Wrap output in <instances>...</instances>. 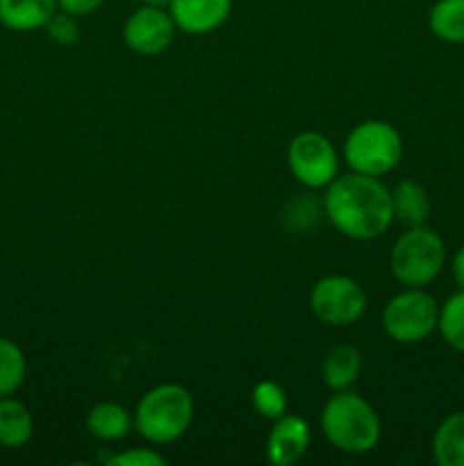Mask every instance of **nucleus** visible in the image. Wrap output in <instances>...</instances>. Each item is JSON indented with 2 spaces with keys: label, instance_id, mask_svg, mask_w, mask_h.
<instances>
[{
  "label": "nucleus",
  "instance_id": "4",
  "mask_svg": "<svg viewBox=\"0 0 464 466\" xmlns=\"http://www.w3.org/2000/svg\"><path fill=\"white\" fill-rule=\"evenodd\" d=\"M444 264V239L428 226L405 228L391 246V276L403 287H428L437 280Z\"/></svg>",
  "mask_w": 464,
  "mask_h": 466
},
{
  "label": "nucleus",
  "instance_id": "14",
  "mask_svg": "<svg viewBox=\"0 0 464 466\" xmlns=\"http://www.w3.org/2000/svg\"><path fill=\"white\" fill-rule=\"evenodd\" d=\"M135 428V417L127 408L114 400H103L96 403L94 408L86 412V431L91 437L98 441H118L127 437V432Z\"/></svg>",
  "mask_w": 464,
  "mask_h": 466
},
{
  "label": "nucleus",
  "instance_id": "17",
  "mask_svg": "<svg viewBox=\"0 0 464 466\" xmlns=\"http://www.w3.org/2000/svg\"><path fill=\"white\" fill-rule=\"evenodd\" d=\"M432 458L439 466H464V412L439 423L432 435Z\"/></svg>",
  "mask_w": 464,
  "mask_h": 466
},
{
  "label": "nucleus",
  "instance_id": "8",
  "mask_svg": "<svg viewBox=\"0 0 464 466\" xmlns=\"http://www.w3.org/2000/svg\"><path fill=\"white\" fill-rule=\"evenodd\" d=\"M287 167L305 189H326L339 176V153L326 135L305 130L287 146Z\"/></svg>",
  "mask_w": 464,
  "mask_h": 466
},
{
  "label": "nucleus",
  "instance_id": "22",
  "mask_svg": "<svg viewBox=\"0 0 464 466\" xmlns=\"http://www.w3.org/2000/svg\"><path fill=\"white\" fill-rule=\"evenodd\" d=\"M45 35L50 41L57 46H73L80 39V25H77V16H71L66 12H55L53 18L45 23Z\"/></svg>",
  "mask_w": 464,
  "mask_h": 466
},
{
  "label": "nucleus",
  "instance_id": "26",
  "mask_svg": "<svg viewBox=\"0 0 464 466\" xmlns=\"http://www.w3.org/2000/svg\"><path fill=\"white\" fill-rule=\"evenodd\" d=\"M141 5H148V7H164V9H168L171 0H141Z\"/></svg>",
  "mask_w": 464,
  "mask_h": 466
},
{
  "label": "nucleus",
  "instance_id": "1",
  "mask_svg": "<svg viewBox=\"0 0 464 466\" xmlns=\"http://www.w3.org/2000/svg\"><path fill=\"white\" fill-rule=\"evenodd\" d=\"M323 214L339 235L353 241H373L394 223L391 189L380 177L344 173L326 187Z\"/></svg>",
  "mask_w": 464,
  "mask_h": 466
},
{
  "label": "nucleus",
  "instance_id": "15",
  "mask_svg": "<svg viewBox=\"0 0 464 466\" xmlns=\"http://www.w3.org/2000/svg\"><path fill=\"white\" fill-rule=\"evenodd\" d=\"M35 435V419L27 410L25 403H21L14 396H3L0 399V446L3 449H21Z\"/></svg>",
  "mask_w": 464,
  "mask_h": 466
},
{
  "label": "nucleus",
  "instance_id": "6",
  "mask_svg": "<svg viewBox=\"0 0 464 466\" xmlns=\"http://www.w3.org/2000/svg\"><path fill=\"white\" fill-rule=\"evenodd\" d=\"M439 303L423 287H405L387 300L382 330L396 344H419L437 330Z\"/></svg>",
  "mask_w": 464,
  "mask_h": 466
},
{
  "label": "nucleus",
  "instance_id": "7",
  "mask_svg": "<svg viewBox=\"0 0 464 466\" xmlns=\"http://www.w3.org/2000/svg\"><path fill=\"white\" fill-rule=\"evenodd\" d=\"M367 291L350 276H339V273L323 276L309 291V309L323 326H353L367 314Z\"/></svg>",
  "mask_w": 464,
  "mask_h": 466
},
{
  "label": "nucleus",
  "instance_id": "16",
  "mask_svg": "<svg viewBox=\"0 0 464 466\" xmlns=\"http://www.w3.org/2000/svg\"><path fill=\"white\" fill-rule=\"evenodd\" d=\"M391 208H394V221H400L405 228H412L426 226L432 205L426 187L414 180H400L391 189Z\"/></svg>",
  "mask_w": 464,
  "mask_h": 466
},
{
  "label": "nucleus",
  "instance_id": "11",
  "mask_svg": "<svg viewBox=\"0 0 464 466\" xmlns=\"http://www.w3.org/2000/svg\"><path fill=\"white\" fill-rule=\"evenodd\" d=\"M168 14L177 32L203 36L218 30L232 14V0H171Z\"/></svg>",
  "mask_w": 464,
  "mask_h": 466
},
{
  "label": "nucleus",
  "instance_id": "23",
  "mask_svg": "<svg viewBox=\"0 0 464 466\" xmlns=\"http://www.w3.org/2000/svg\"><path fill=\"white\" fill-rule=\"evenodd\" d=\"M107 466H164L166 458L155 449H127L103 458Z\"/></svg>",
  "mask_w": 464,
  "mask_h": 466
},
{
  "label": "nucleus",
  "instance_id": "2",
  "mask_svg": "<svg viewBox=\"0 0 464 466\" xmlns=\"http://www.w3.org/2000/svg\"><path fill=\"white\" fill-rule=\"evenodd\" d=\"M321 431L337 451L367 455L380 444L382 423L373 405L353 390H339L321 410Z\"/></svg>",
  "mask_w": 464,
  "mask_h": 466
},
{
  "label": "nucleus",
  "instance_id": "18",
  "mask_svg": "<svg viewBox=\"0 0 464 466\" xmlns=\"http://www.w3.org/2000/svg\"><path fill=\"white\" fill-rule=\"evenodd\" d=\"M428 25L446 44H464V0H437L428 14Z\"/></svg>",
  "mask_w": 464,
  "mask_h": 466
},
{
  "label": "nucleus",
  "instance_id": "25",
  "mask_svg": "<svg viewBox=\"0 0 464 466\" xmlns=\"http://www.w3.org/2000/svg\"><path fill=\"white\" fill-rule=\"evenodd\" d=\"M450 273H453V280L459 289H464V246H459L453 255V262H450Z\"/></svg>",
  "mask_w": 464,
  "mask_h": 466
},
{
  "label": "nucleus",
  "instance_id": "13",
  "mask_svg": "<svg viewBox=\"0 0 464 466\" xmlns=\"http://www.w3.org/2000/svg\"><path fill=\"white\" fill-rule=\"evenodd\" d=\"M362 373V353L353 344H337L321 362V380L328 390H350Z\"/></svg>",
  "mask_w": 464,
  "mask_h": 466
},
{
  "label": "nucleus",
  "instance_id": "9",
  "mask_svg": "<svg viewBox=\"0 0 464 466\" xmlns=\"http://www.w3.org/2000/svg\"><path fill=\"white\" fill-rule=\"evenodd\" d=\"M176 23L168 9L139 5L123 23V41L141 57H155L171 48L176 39Z\"/></svg>",
  "mask_w": 464,
  "mask_h": 466
},
{
  "label": "nucleus",
  "instance_id": "12",
  "mask_svg": "<svg viewBox=\"0 0 464 466\" xmlns=\"http://www.w3.org/2000/svg\"><path fill=\"white\" fill-rule=\"evenodd\" d=\"M57 12V0H0V25L12 32L44 30Z\"/></svg>",
  "mask_w": 464,
  "mask_h": 466
},
{
  "label": "nucleus",
  "instance_id": "21",
  "mask_svg": "<svg viewBox=\"0 0 464 466\" xmlns=\"http://www.w3.org/2000/svg\"><path fill=\"white\" fill-rule=\"evenodd\" d=\"M250 400H253L255 412L262 419H268V421L285 417L287 408H289L285 387L276 380H259L250 391Z\"/></svg>",
  "mask_w": 464,
  "mask_h": 466
},
{
  "label": "nucleus",
  "instance_id": "5",
  "mask_svg": "<svg viewBox=\"0 0 464 466\" xmlns=\"http://www.w3.org/2000/svg\"><path fill=\"white\" fill-rule=\"evenodd\" d=\"M403 157V139L391 123L368 118L358 123L344 141V159L350 171L380 177L394 171Z\"/></svg>",
  "mask_w": 464,
  "mask_h": 466
},
{
  "label": "nucleus",
  "instance_id": "10",
  "mask_svg": "<svg viewBox=\"0 0 464 466\" xmlns=\"http://www.w3.org/2000/svg\"><path fill=\"white\" fill-rule=\"evenodd\" d=\"M312 441L309 423L298 414H285L273 421L267 437V458L276 466H294L305 458Z\"/></svg>",
  "mask_w": 464,
  "mask_h": 466
},
{
  "label": "nucleus",
  "instance_id": "3",
  "mask_svg": "<svg viewBox=\"0 0 464 466\" xmlns=\"http://www.w3.org/2000/svg\"><path fill=\"white\" fill-rule=\"evenodd\" d=\"M194 414L196 403L191 391L177 382H164L141 396L132 417L136 432L148 444L166 446L185 437Z\"/></svg>",
  "mask_w": 464,
  "mask_h": 466
},
{
  "label": "nucleus",
  "instance_id": "24",
  "mask_svg": "<svg viewBox=\"0 0 464 466\" xmlns=\"http://www.w3.org/2000/svg\"><path fill=\"white\" fill-rule=\"evenodd\" d=\"M105 5V0H57L59 12H66L71 16H89V14L98 12Z\"/></svg>",
  "mask_w": 464,
  "mask_h": 466
},
{
  "label": "nucleus",
  "instance_id": "19",
  "mask_svg": "<svg viewBox=\"0 0 464 466\" xmlns=\"http://www.w3.org/2000/svg\"><path fill=\"white\" fill-rule=\"evenodd\" d=\"M27 360L14 339L0 337V399L14 396L25 382Z\"/></svg>",
  "mask_w": 464,
  "mask_h": 466
},
{
  "label": "nucleus",
  "instance_id": "20",
  "mask_svg": "<svg viewBox=\"0 0 464 466\" xmlns=\"http://www.w3.org/2000/svg\"><path fill=\"white\" fill-rule=\"evenodd\" d=\"M441 339L458 353H464V289L449 296L439 305V323H437Z\"/></svg>",
  "mask_w": 464,
  "mask_h": 466
}]
</instances>
